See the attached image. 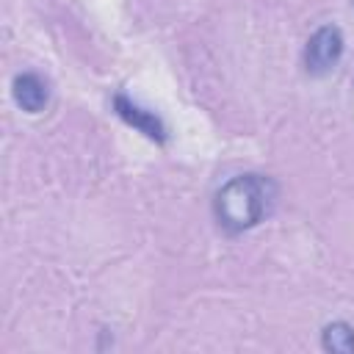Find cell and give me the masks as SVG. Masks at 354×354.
<instances>
[{
  "label": "cell",
  "instance_id": "obj_5",
  "mask_svg": "<svg viewBox=\"0 0 354 354\" xmlns=\"http://www.w3.org/2000/svg\"><path fill=\"white\" fill-rule=\"evenodd\" d=\"M324 348L337 351V354H351L354 351V329L343 321H335L324 329Z\"/></svg>",
  "mask_w": 354,
  "mask_h": 354
},
{
  "label": "cell",
  "instance_id": "obj_2",
  "mask_svg": "<svg viewBox=\"0 0 354 354\" xmlns=\"http://www.w3.org/2000/svg\"><path fill=\"white\" fill-rule=\"evenodd\" d=\"M340 55H343V33L335 25H324L307 41L304 66L310 75H326L329 69H335Z\"/></svg>",
  "mask_w": 354,
  "mask_h": 354
},
{
  "label": "cell",
  "instance_id": "obj_1",
  "mask_svg": "<svg viewBox=\"0 0 354 354\" xmlns=\"http://www.w3.org/2000/svg\"><path fill=\"white\" fill-rule=\"evenodd\" d=\"M274 183L260 174H241L224 183L213 199V213L221 230L243 232L268 216L274 205Z\"/></svg>",
  "mask_w": 354,
  "mask_h": 354
},
{
  "label": "cell",
  "instance_id": "obj_4",
  "mask_svg": "<svg viewBox=\"0 0 354 354\" xmlns=\"http://www.w3.org/2000/svg\"><path fill=\"white\" fill-rule=\"evenodd\" d=\"M14 100L22 111L28 113H39L44 111V105L50 102V88L47 80L39 77L36 72H22L14 77Z\"/></svg>",
  "mask_w": 354,
  "mask_h": 354
},
{
  "label": "cell",
  "instance_id": "obj_3",
  "mask_svg": "<svg viewBox=\"0 0 354 354\" xmlns=\"http://www.w3.org/2000/svg\"><path fill=\"white\" fill-rule=\"evenodd\" d=\"M113 108H116V113L127 122V124H133L136 130H141L147 138H152V141H166V127H163V122L152 113V111H144V108H138L136 102H130L124 94H116L113 97Z\"/></svg>",
  "mask_w": 354,
  "mask_h": 354
}]
</instances>
